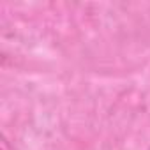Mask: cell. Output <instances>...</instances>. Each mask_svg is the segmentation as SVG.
Returning <instances> with one entry per match:
<instances>
[{
  "label": "cell",
  "mask_w": 150,
  "mask_h": 150,
  "mask_svg": "<svg viewBox=\"0 0 150 150\" xmlns=\"http://www.w3.org/2000/svg\"><path fill=\"white\" fill-rule=\"evenodd\" d=\"M2 150H16V146H14V145H11V143H9V139H7L6 136H2Z\"/></svg>",
  "instance_id": "obj_1"
}]
</instances>
